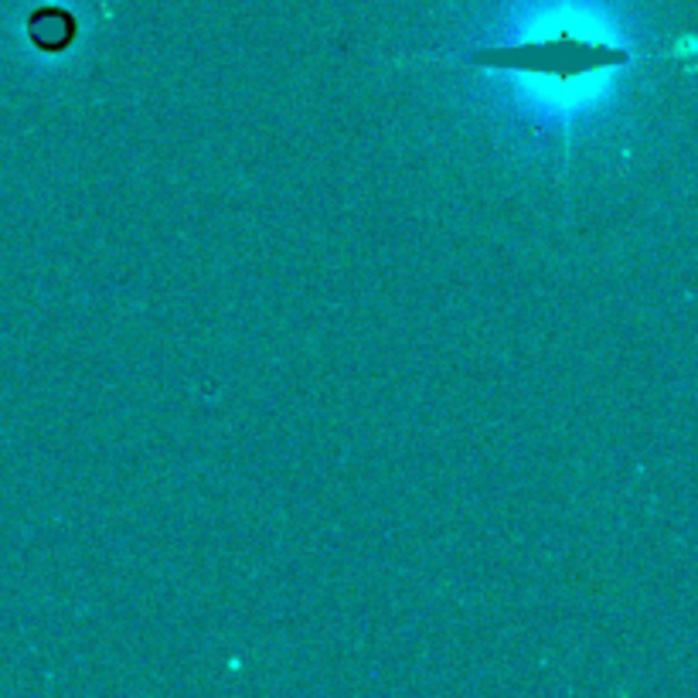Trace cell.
Segmentation results:
<instances>
[{"instance_id":"1","label":"cell","mask_w":698,"mask_h":698,"mask_svg":"<svg viewBox=\"0 0 698 698\" xmlns=\"http://www.w3.org/2000/svg\"><path fill=\"white\" fill-rule=\"evenodd\" d=\"M463 62L497 68V72H535V75H556V79H576V75L627 65V52L579 42V37H552V42H531V45H501L474 52Z\"/></svg>"}]
</instances>
